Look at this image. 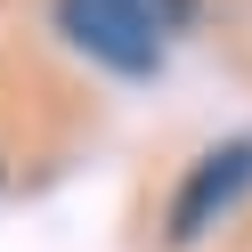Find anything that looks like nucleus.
Returning a JSON list of instances; mask_svg holds the SVG:
<instances>
[{
	"label": "nucleus",
	"mask_w": 252,
	"mask_h": 252,
	"mask_svg": "<svg viewBox=\"0 0 252 252\" xmlns=\"http://www.w3.org/2000/svg\"><path fill=\"white\" fill-rule=\"evenodd\" d=\"M187 25H195V0H57V33L122 82L163 73L171 41Z\"/></svg>",
	"instance_id": "obj_1"
},
{
	"label": "nucleus",
	"mask_w": 252,
	"mask_h": 252,
	"mask_svg": "<svg viewBox=\"0 0 252 252\" xmlns=\"http://www.w3.org/2000/svg\"><path fill=\"white\" fill-rule=\"evenodd\" d=\"M244 195H252V130L244 138H220V147H203L195 163H187V179L171 187V212H163V244L171 252L203 244Z\"/></svg>",
	"instance_id": "obj_2"
}]
</instances>
